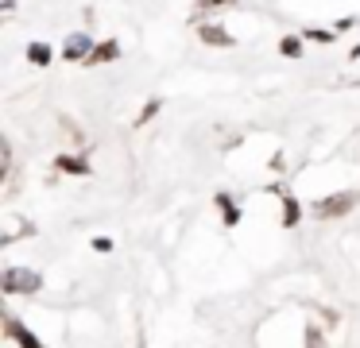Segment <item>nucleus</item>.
Listing matches in <instances>:
<instances>
[{
	"instance_id": "nucleus-1",
	"label": "nucleus",
	"mask_w": 360,
	"mask_h": 348,
	"mask_svg": "<svg viewBox=\"0 0 360 348\" xmlns=\"http://www.w3.org/2000/svg\"><path fill=\"white\" fill-rule=\"evenodd\" d=\"M0 286H4V294H35L43 286V275L32 267H8L4 278H0Z\"/></svg>"
},
{
	"instance_id": "nucleus-2",
	"label": "nucleus",
	"mask_w": 360,
	"mask_h": 348,
	"mask_svg": "<svg viewBox=\"0 0 360 348\" xmlns=\"http://www.w3.org/2000/svg\"><path fill=\"white\" fill-rule=\"evenodd\" d=\"M356 201H360V193H352V190H345V193H329V198L314 201L310 213H314V217H345L352 205H356Z\"/></svg>"
},
{
	"instance_id": "nucleus-3",
	"label": "nucleus",
	"mask_w": 360,
	"mask_h": 348,
	"mask_svg": "<svg viewBox=\"0 0 360 348\" xmlns=\"http://www.w3.org/2000/svg\"><path fill=\"white\" fill-rule=\"evenodd\" d=\"M97 46H94V39L89 35H70L66 39V46H63V58H70V62H89V54H94Z\"/></svg>"
},
{
	"instance_id": "nucleus-4",
	"label": "nucleus",
	"mask_w": 360,
	"mask_h": 348,
	"mask_svg": "<svg viewBox=\"0 0 360 348\" xmlns=\"http://www.w3.org/2000/svg\"><path fill=\"white\" fill-rule=\"evenodd\" d=\"M4 333H8V340H16L20 348H43V340L35 337L32 329H24V325H20L12 314H4Z\"/></svg>"
},
{
	"instance_id": "nucleus-5",
	"label": "nucleus",
	"mask_w": 360,
	"mask_h": 348,
	"mask_svg": "<svg viewBox=\"0 0 360 348\" xmlns=\"http://www.w3.org/2000/svg\"><path fill=\"white\" fill-rule=\"evenodd\" d=\"M120 58V43L117 39H105V43H97V51L89 54L86 66H101V62H117Z\"/></svg>"
},
{
	"instance_id": "nucleus-6",
	"label": "nucleus",
	"mask_w": 360,
	"mask_h": 348,
	"mask_svg": "<svg viewBox=\"0 0 360 348\" xmlns=\"http://www.w3.org/2000/svg\"><path fill=\"white\" fill-rule=\"evenodd\" d=\"M198 39H202L205 46H233L236 43L225 27H198Z\"/></svg>"
},
{
	"instance_id": "nucleus-7",
	"label": "nucleus",
	"mask_w": 360,
	"mask_h": 348,
	"mask_svg": "<svg viewBox=\"0 0 360 348\" xmlns=\"http://www.w3.org/2000/svg\"><path fill=\"white\" fill-rule=\"evenodd\" d=\"M55 167L63 170V174H78V178H82V174H89V162L82 159V155H58Z\"/></svg>"
},
{
	"instance_id": "nucleus-8",
	"label": "nucleus",
	"mask_w": 360,
	"mask_h": 348,
	"mask_svg": "<svg viewBox=\"0 0 360 348\" xmlns=\"http://www.w3.org/2000/svg\"><path fill=\"white\" fill-rule=\"evenodd\" d=\"M298 217H302V209H298V201L283 193V228H295V224H298Z\"/></svg>"
},
{
	"instance_id": "nucleus-9",
	"label": "nucleus",
	"mask_w": 360,
	"mask_h": 348,
	"mask_svg": "<svg viewBox=\"0 0 360 348\" xmlns=\"http://www.w3.org/2000/svg\"><path fill=\"white\" fill-rule=\"evenodd\" d=\"M217 205H221V213H225V224L233 228V224L240 221V209H236V201L229 198V193H217Z\"/></svg>"
},
{
	"instance_id": "nucleus-10",
	"label": "nucleus",
	"mask_w": 360,
	"mask_h": 348,
	"mask_svg": "<svg viewBox=\"0 0 360 348\" xmlns=\"http://www.w3.org/2000/svg\"><path fill=\"white\" fill-rule=\"evenodd\" d=\"M27 58H32L35 66H51V46L47 43H32L27 46Z\"/></svg>"
},
{
	"instance_id": "nucleus-11",
	"label": "nucleus",
	"mask_w": 360,
	"mask_h": 348,
	"mask_svg": "<svg viewBox=\"0 0 360 348\" xmlns=\"http://www.w3.org/2000/svg\"><path fill=\"white\" fill-rule=\"evenodd\" d=\"M279 51L287 54V58H298V54H302V39H298V35H287V39H279Z\"/></svg>"
},
{
	"instance_id": "nucleus-12",
	"label": "nucleus",
	"mask_w": 360,
	"mask_h": 348,
	"mask_svg": "<svg viewBox=\"0 0 360 348\" xmlns=\"http://www.w3.org/2000/svg\"><path fill=\"white\" fill-rule=\"evenodd\" d=\"M155 112H159V97H155V101H148V105H143V112L136 116V128H143V124H148V120H151V116H155Z\"/></svg>"
},
{
	"instance_id": "nucleus-13",
	"label": "nucleus",
	"mask_w": 360,
	"mask_h": 348,
	"mask_svg": "<svg viewBox=\"0 0 360 348\" xmlns=\"http://www.w3.org/2000/svg\"><path fill=\"white\" fill-rule=\"evenodd\" d=\"M306 39H318V43H329L333 35H329V31H318V27H310V31H306Z\"/></svg>"
},
{
	"instance_id": "nucleus-14",
	"label": "nucleus",
	"mask_w": 360,
	"mask_h": 348,
	"mask_svg": "<svg viewBox=\"0 0 360 348\" xmlns=\"http://www.w3.org/2000/svg\"><path fill=\"white\" fill-rule=\"evenodd\" d=\"M225 4H233V0H198V8H202V12H205V8H225Z\"/></svg>"
},
{
	"instance_id": "nucleus-15",
	"label": "nucleus",
	"mask_w": 360,
	"mask_h": 348,
	"mask_svg": "<svg viewBox=\"0 0 360 348\" xmlns=\"http://www.w3.org/2000/svg\"><path fill=\"white\" fill-rule=\"evenodd\" d=\"M94 247H97V252H112V240H105V236H97V240H94Z\"/></svg>"
},
{
	"instance_id": "nucleus-16",
	"label": "nucleus",
	"mask_w": 360,
	"mask_h": 348,
	"mask_svg": "<svg viewBox=\"0 0 360 348\" xmlns=\"http://www.w3.org/2000/svg\"><path fill=\"white\" fill-rule=\"evenodd\" d=\"M349 58H360V43H356V46H352V51H349Z\"/></svg>"
},
{
	"instance_id": "nucleus-17",
	"label": "nucleus",
	"mask_w": 360,
	"mask_h": 348,
	"mask_svg": "<svg viewBox=\"0 0 360 348\" xmlns=\"http://www.w3.org/2000/svg\"><path fill=\"white\" fill-rule=\"evenodd\" d=\"M356 85H360V82H356Z\"/></svg>"
}]
</instances>
